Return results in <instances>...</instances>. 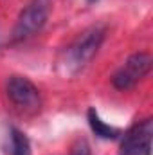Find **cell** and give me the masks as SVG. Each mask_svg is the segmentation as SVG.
<instances>
[{"label":"cell","instance_id":"1","mask_svg":"<svg viewBox=\"0 0 153 155\" xmlns=\"http://www.w3.org/2000/svg\"><path fill=\"white\" fill-rule=\"evenodd\" d=\"M106 36V29L101 25H94L86 31H83L63 52L61 60H60V67L63 71V74L70 76L77 74L79 71H83L97 54L99 47L103 45Z\"/></svg>","mask_w":153,"mask_h":155},{"label":"cell","instance_id":"2","mask_svg":"<svg viewBox=\"0 0 153 155\" xmlns=\"http://www.w3.org/2000/svg\"><path fill=\"white\" fill-rule=\"evenodd\" d=\"M5 92L9 101L25 114H36L41 107V97L36 85L24 76H11L7 79Z\"/></svg>","mask_w":153,"mask_h":155},{"label":"cell","instance_id":"3","mask_svg":"<svg viewBox=\"0 0 153 155\" xmlns=\"http://www.w3.org/2000/svg\"><path fill=\"white\" fill-rule=\"evenodd\" d=\"M49 18V5L45 0H34L31 2L18 16L15 29H13V41H24L38 35L47 24Z\"/></svg>","mask_w":153,"mask_h":155},{"label":"cell","instance_id":"4","mask_svg":"<svg viewBox=\"0 0 153 155\" xmlns=\"http://www.w3.org/2000/svg\"><path fill=\"white\" fill-rule=\"evenodd\" d=\"M150 71H151V56L148 52H135L112 76V85L117 90H130L144 76H148Z\"/></svg>","mask_w":153,"mask_h":155},{"label":"cell","instance_id":"5","mask_svg":"<svg viewBox=\"0 0 153 155\" xmlns=\"http://www.w3.org/2000/svg\"><path fill=\"white\" fill-rule=\"evenodd\" d=\"M153 123L151 119H144L130 128L122 139L121 153L119 155H150L151 150Z\"/></svg>","mask_w":153,"mask_h":155},{"label":"cell","instance_id":"6","mask_svg":"<svg viewBox=\"0 0 153 155\" xmlns=\"http://www.w3.org/2000/svg\"><path fill=\"white\" fill-rule=\"evenodd\" d=\"M88 124H90L92 132L101 139H117L121 135V130L112 126V124H106L94 108L88 110Z\"/></svg>","mask_w":153,"mask_h":155},{"label":"cell","instance_id":"7","mask_svg":"<svg viewBox=\"0 0 153 155\" xmlns=\"http://www.w3.org/2000/svg\"><path fill=\"white\" fill-rule=\"evenodd\" d=\"M11 148H13L11 155H31V146L27 137L16 128L11 130Z\"/></svg>","mask_w":153,"mask_h":155},{"label":"cell","instance_id":"8","mask_svg":"<svg viewBox=\"0 0 153 155\" xmlns=\"http://www.w3.org/2000/svg\"><path fill=\"white\" fill-rule=\"evenodd\" d=\"M70 155H92V150H90V144L86 143V139H77L76 143L72 144V150H70Z\"/></svg>","mask_w":153,"mask_h":155},{"label":"cell","instance_id":"9","mask_svg":"<svg viewBox=\"0 0 153 155\" xmlns=\"http://www.w3.org/2000/svg\"><path fill=\"white\" fill-rule=\"evenodd\" d=\"M88 2H97V0H88Z\"/></svg>","mask_w":153,"mask_h":155}]
</instances>
